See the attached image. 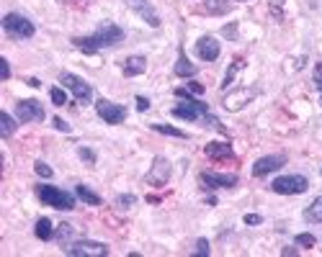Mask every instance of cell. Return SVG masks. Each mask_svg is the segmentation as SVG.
<instances>
[{
  "mask_svg": "<svg viewBox=\"0 0 322 257\" xmlns=\"http://www.w3.org/2000/svg\"><path fill=\"white\" fill-rule=\"evenodd\" d=\"M304 221L307 224H322V196H317L307 208H304Z\"/></svg>",
  "mask_w": 322,
  "mask_h": 257,
  "instance_id": "cell-18",
  "label": "cell"
},
{
  "mask_svg": "<svg viewBox=\"0 0 322 257\" xmlns=\"http://www.w3.org/2000/svg\"><path fill=\"white\" fill-rule=\"evenodd\" d=\"M168 180H170V162L165 157H155V165L147 172L145 183L147 185H155V188H163V185H168Z\"/></svg>",
  "mask_w": 322,
  "mask_h": 257,
  "instance_id": "cell-11",
  "label": "cell"
},
{
  "mask_svg": "<svg viewBox=\"0 0 322 257\" xmlns=\"http://www.w3.org/2000/svg\"><path fill=\"white\" fill-rule=\"evenodd\" d=\"M3 31L11 36V39H31V36L37 34L34 23L21 13H5L3 16Z\"/></svg>",
  "mask_w": 322,
  "mask_h": 257,
  "instance_id": "cell-3",
  "label": "cell"
},
{
  "mask_svg": "<svg viewBox=\"0 0 322 257\" xmlns=\"http://www.w3.org/2000/svg\"><path fill=\"white\" fill-rule=\"evenodd\" d=\"M186 88H189L193 95H204V90H207V88L201 85V82H186Z\"/></svg>",
  "mask_w": 322,
  "mask_h": 257,
  "instance_id": "cell-34",
  "label": "cell"
},
{
  "mask_svg": "<svg viewBox=\"0 0 322 257\" xmlns=\"http://www.w3.org/2000/svg\"><path fill=\"white\" fill-rule=\"evenodd\" d=\"M16 126H19V124L13 121V116L8 113V111H3V113H0V134H3L5 139H8V136H13Z\"/></svg>",
  "mask_w": 322,
  "mask_h": 257,
  "instance_id": "cell-23",
  "label": "cell"
},
{
  "mask_svg": "<svg viewBox=\"0 0 322 257\" xmlns=\"http://www.w3.org/2000/svg\"><path fill=\"white\" fill-rule=\"evenodd\" d=\"M34 234H37L41 242H47V239H52V237H55V226H52V221H49L47 216H41L39 221H37V229H34Z\"/></svg>",
  "mask_w": 322,
  "mask_h": 257,
  "instance_id": "cell-20",
  "label": "cell"
},
{
  "mask_svg": "<svg viewBox=\"0 0 322 257\" xmlns=\"http://www.w3.org/2000/svg\"><path fill=\"white\" fill-rule=\"evenodd\" d=\"M199 180L204 183V188H211V190H217V188H232V185H237V175H227V172H201Z\"/></svg>",
  "mask_w": 322,
  "mask_h": 257,
  "instance_id": "cell-13",
  "label": "cell"
},
{
  "mask_svg": "<svg viewBox=\"0 0 322 257\" xmlns=\"http://www.w3.org/2000/svg\"><path fill=\"white\" fill-rule=\"evenodd\" d=\"M95 113L101 116L106 124L116 126V124H124V118H127V108L119 106V103H111V100H106V98H101L95 103Z\"/></svg>",
  "mask_w": 322,
  "mask_h": 257,
  "instance_id": "cell-9",
  "label": "cell"
},
{
  "mask_svg": "<svg viewBox=\"0 0 322 257\" xmlns=\"http://www.w3.org/2000/svg\"><path fill=\"white\" fill-rule=\"evenodd\" d=\"M309 188V180L304 175H281L271 183L273 193H281V196H299Z\"/></svg>",
  "mask_w": 322,
  "mask_h": 257,
  "instance_id": "cell-5",
  "label": "cell"
},
{
  "mask_svg": "<svg viewBox=\"0 0 322 257\" xmlns=\"http://www.w3.org/2000/svg\"><path fill=\"white\" fill-rule=\"evenodd\" d=\"M204 152H207V157H211V160H229V157H235L232 144H227V142H211V144L204 147Z\"/></svg>",
  "mask_w": 322,
  "mask_h": 257,
  "instance_id": "cell-16",
  "label": "cell"
},
{
  "mask_svg": "<svg viewBox=\"0 0 322 257\" xmlns=\"http://www.w3.org/2000/svg\"><path fill=\"white\" fill-rule=\"evenodd\" d=\"M281 255H284V257H289V255H297V247H284V250H281Z\"/></svg>",
  "mask_w": 322,
  "mask_h": 257,
  "instance_id": "cell-40",
  "label": "cell"
},
{
  "mask_svg": "<svg viewBox=\"0 0 322 257\" xmlns=\"http://www.w3.org/2000/svg\"><path fill=\"white\" fill-rule=\"evenodd\" d=\"M145 70H147V59L139 57V54H134V57H129L127 62H124V75L127 77H137Z\"/></svg>",
  "mask_w": 322,
  "mask_h": 257,
  "instance_id": "cell-17",
  "label": "cell"
},
{
  "mask_svg": "<svg viewBox=\"0 0 322 257\" xmlns=\"http://www.w3.org/2000/svg\"><path fill=\"white\" fill-rule=\"evenodd\" d=\"M196 255H209V242H207V239H199V242H196Z\"/></svg>",
  "mask_w": 322,
  "mask_h": 257,
  "instance_id": "cell-35",
  "label": "cell"
},
{
  "mask_svg": "<svg viewBox=\"0 0 322 257\" xmlns=\"http://www.w3.org/2000/svg\"><path fill=\"white\" fill-rule=\"evenodd\" d=\"M73 232H75V226L65 221V224H59V226L55 229V239H57V242L62 244V242H67L70 237H73Z\"/></svg>",
  "mask_w": 322,
  "mask_h": 257,
  "instance_id": "cell-24",
  "label": "cell"
},
{
  "mask_svg": "<svg viewBox=\"0 0 322 257\" xmlns=\"http://www.w3.org/2000/svg\"><path fill=\"white\" fill-rule=\"evenodd\" d=\"M284 3L286 0H271V3H268L271 5V16L276 18V21H284Z\"/></svg>",
  "mask_w": 322,
  "mask_h": 257,
  "instance_id": "cell-30",
  "label": "cell"
},
{
  "mask_svg": "<svg viewBox=\"0 0 322 257\" xmlns=\"http://www.w3.org/2000/svg\"><path fill=\"white\" fill-rule=\"evenodd\" d=\"M37 196L41 198L44 206H52V208H59V211H73L75 208V196L62 188L55 185H39L37 188Z\"/></svg>",
  "mask_w": 322,
  "mask_h": 257,
  "instance_id": "cell-2",
  "label": "cell"
},
{
  "mask_svg": "<svg viewBox=\"0 0 322 257\" xmlns=\"http://www.w3.org/2000/svg\"><path fill=\"white\" fill-rule=\"evenodd\" d=\"M0 70H3V80L11 77V64H8V59H5V57H0Z\"/></svg>",
  "mask_w": 322,
  "mask_h": 257,
  "instance_id": "cell-36",
  "label": "cell"
},
{
  "mask_svg": "<svg viewBox=\"0 0 322 257\" xmlns=\"http://www.w3.org/2000/svg\"><path fill=\"white\" fill-rule=\"evenodd\" d=\"M55 128H59V131H67L70 134V124L62 121V118H55Z\"/></svg>",
  "mask_w": 322,
  "mask_h": 257,
  "instance_id": "cell-39",
  "label": "cell"
},
{
  "mask_svg": "<svg viewBox=\"0 0 322 257\" xmlns=\"http://www.w3.org/2000/svg\"><path fill=\"white\" fill-rule=\"evenodd\" d=\"M137 203V196H132V193H121L119 198H116V206H121V208H129Z\"/></svg>",
  "mask_w": 322,
  "mask_h": 257,
  "instance_id": "cell-32",
  "label": "cell"
},
{
  "mask_svg": "<svg viewBox=\"0 0 322 257\" xmlns=\"http://www.w3.org/2000/svg\"><path fill=\"white\" fill-rule=\"evenodd\" d=\"M34 170H37V175H39V178H44V180H49L52 175H55V170H52L47 162H41V160H39L37 165H34Z\"/></svg>",
  "mask_w": 322,
  "mask_h": 257,
  "instance_id": "cell-29",
  "label": "cell"
},
{
  "mask_svg": "<svg viewBox=\"0 0 322 257\" xmlns=\"http://www.w3.org/2000/svg\"><path fill=\"white\" fill-rule=\"evenodd\" d=\"M240 3H247V0H240Z\"/></svg>",
  "mask_w": 322,
  "mask_h": 257,
  "instance_id": "cell-42",
  "label": "cell"
},
{
  "mask_svg": "<svg viewBox=\"0 0 322 257\" xmlns=\"http://www.w3.org/2000/svg\"><path fill=\"white\" fill-rule=\"evenodd\" d=\"M127 5H129L139 18H145L147 26H152V29H157V26H160V13L155 11V8H152L150 0H127Z\"/></svg>",
  "mask_w": 322,
  "mask_h": 257,
  "instance_id": "cell-12",
  "label": "cell"
},
{
  "mask_svg": "<svg viewBox=\"0 0 322 257\" xmlns=\"http://www.w3.org/2000/svg\"><path fill=\"white\" fill-rule=\"evenodd\" d=\"M49 98H52V103H55V106H65L67 103V93L62 88H52L49 90Z\"/></svg>",
  "mask_w": 322,
  "mask_h": 257,
  "instance_id": "cell-27",
  "label": "cell"
},
{
  "mask_svg": "<svg viewBox=\"0 0 322 257\" xmlns=\"http://www.w3.org/2000/svg\"><path fill=\"white\" fill-rule=\"evenodd\" d=\"M284 162H286L284 154H268V157H261V160L253 165V175L255 178H263V175H268V172L284 167Z\"/></svg>",
  "mask_w": 322,
  "mask_h": 257,
  "instance_id": "cell-15",
  "label": "cell"
},
{
  "mask_svg": "<svg viewBox=\"0 0 322 257\" xmlns=\"http://www.w3.org/2000/svg\"><path fill=\"white\" fill-rule=\"evenodd\" d=\"M243 67V59H235L232 62V67L227 70V75H225V80H222V90H227L229 85H232V80H235V75H237V70Z\"/></svg>",
  "mask_w": 322,
  "mask_h": 257,
  "instance_id": "cell-26",
  "label": "cell"
},
{
  "mask_svg": "<svg viewBox=\"0 0 322 257\" xmlns=\"http://www.w3.org/2000/svg\"><path fill=\"white\" fill-rule=\"evenodd\" d=\"M243 221H245L247 226H255V224H263V216H261V214H245Z\"/></svg>",
  "mask_w": 322,
  "mask_h": 257,
  "instance_id": "cell-33",
  "label": "cell"
},
{
  "mask_svg": "<svg viewBox=\"0 0 322 257\" xmlns=\"http://www.w3.org/2000/svg\"><path fill=\"white\" fill-rule=\"evenodd\" d=\"M152 128L160 134H168V136H175V139H186V131H181V128L175 126H165V124H152Z\"/></svg>",
  "mask_w": 322,
  "mask_h": 257,
  "instance_id": "cell-25",
  "label": "cell"
},
{
  "mask_svg": "<svg viewBox=\"0 0 322 257\" xmlns=\"http://www.w3.org/2000/svg\"><path fill=\"white\" fill-rule=\"evenodd\" d=\"M29 85H31V88H39V85H41V82H39L37 77H29Z\"/></svg>",
  "mask_w": 322,
  "mask_h": 257,
  "instance_id": "cell-41",
  "label": "cell"
},
{
  "mask_svg": "<svg viewBox=\"0 0 322 257\" xmlns=\"http://www.w3.org/2000/svg\"><path fill=\"white\" fill-rule=\"evenodd\" d=\"M147 108H150V100H147L145 95H137V111H142V113H145Z\"/></svg>",
  "mask_w": 322,
  "mask_h": 257,
  "instance_id": "cell-37",
  "label": "cell"
},
{
  "mask_svg": "<svg viewBox=\"0 0 322 257\" xmlns=\"http://www.w3.org/2000/svg\"><path fill=\"white\" fill-rule=\"evenodd\" d=\"M294 244H299V247H315L317 244V239H315V234H297L294 237Z\"/></svg>",
  "mask_w": 322,
  "mask_h": 257,
  "instance_id": "cell-28",
  "label": "cell"
},
{
  "mask_svg": "<svg viewBox=\"0 0 322 257\" xmlns=\"http://www.w3.org/2000/svg\"><path fill=\"white\" fill-rule=\"evenodd\" d=\"M209 113V106L204 103V100L193 98V100H186V103H178L173 108V116L175 118H183V121H196V118L207 116Z\"/></svg>",
  "mask_w": 322,
  "mask_h": 257,
  "instance_id": "cell-8",
  "label": "cell"
},
{
  "mask_svg": "<svg viewBox=\"0 0 322 257\" xmlns=\"http://www.w3.org/2000/svg\"><path fill=\"white\" fill-rule=\"evenodd\" d=\"M65 252L70 257H106L109 255V247L103 242H91V239H83V242H75V244H67Z\"/></svg>",
  "mask_w": 322,
  "mask_h": 257,
  "instance_id": "cell-6",
  "label": "cell"
},
{
  "mask_svg": "<svg viewBox=\"0 0 322 257\" xmlns=\"http://www.w3.org/2000/svg\"><path fill=\"white\" fill-rule=\"evenodd\" d=\"M121 41H124V29L116 26V23H111V21H103L91 36H75L73 39L75 47L88 52V54H93L98 49H111V47H116V44H121Z\"/></svg>",
  "mask_w": 322,
  "mask_h": 257,
  "instance_id": "cell-1",
  "label": "cell"
},
{
  "mask_svg": "<svg viewBox=\"0 0 322 257\" xmlns=\"http://www.w3.org/2000/svg\"><path fill=\"white\" fill-rule=\"evenodd\" d=\"M315 82H317V88L322 90V62L315 64Z\"/></svg>",
  "mask_w": 322,
  "mask_h": 257,
  "instance_id": "cell-38",
  "label": "cell"
},
{
  "mask_svg": "<svg viewBox=\"0 0 322 257\" xmlns=\"http://www.w3.org/2000/svg\"><path fill=\"white\" fill-rule=\"evenodd\" d=\"M59 82H62V88H67L70 93L75 95V100H77L80 106H88V103L93 100V88L88 85V82H85L83 77L73 75V72H62Z\"/></svg>",
  "mask_w": 322,
  "mask_h": 257,
  "instance_id": "cell-4",
  "label": "cell"
},
{
  "mask_svg": "<svg viewBox=\"0 0 322 257\" xmlns=\"http://www.w3.org/2000/svg\"><path fill=\"white\" fill-rule=\"evenodd\" d=\"M16 116H19V121L31 124V121H44L47 111H44V106L39 103V100L26 98V100H19V103H16Z\"/></svg>",
  "mask_w": 322,
  "mask_h": 257,
  "instance_id": "cell-7",
  "label": "cell"
},
{
  "mask_svg": "<svg viewBox=\"0 0 322 257\" xmlns=\"http://www.w3.org/2000/svg\"><path fill=\"white\" fill-rule=\"evenodd\" d=\"M219 52H222V47L214 36H201V39L196 41V57L204 59V62H214L219 57Z\"/></svg>",
  "mask_w": 322,
  "mask_h": 257,
  "instance_id": "cell-14",
  "label": "cell"
},
{
  "mask_svg": "<svg viewBox=\"0 0 322 257\" xmlns=\"http://www.w3.org/2000/svg\"><path fill=\"white\" fill-rule=\"evenodd\" d=\"M75 193H77V198L83 201V203H88V206H101V196H98V193H93L88 185H77Z\"/></svg>",
  "mask_w": 322,
  "mask_h": 257,
  "instance_id": "cell-21",
  "label": "cell"
},
{
  "mask_svg": "<svg viewBox=\"0 0 322 257\" xmlns=\"http://www.w3.org/2000/svg\"><path fill=\"white\" fill-rule=\"evenodd\" d=\"M204 8H207L211 16H225L229 8H232V3H229V0H207Z\"/></svg>",
  "mask_w": 322,
  "mask_h": 257,
  "instance_id": "cell-22",
  "label": "cell"
},
{
  "mask_svg": "<svg viewBox=\"0 0 322 257\" xmlns=\"http://www.w3.org/2000/svg\"><path fill=\"white\" fill-rule=\"evenodd\" d=\"M173 72H175L178 77H193V75H196V64H191L189 57H186V54L181 52V54H178V62H175Z\"/></svg>",
  "mask_w": 322,
  "mask_h": 257,
  "instance_id": "cell-19",
  "label": "cell"
},
{
  "mask_svg": "<svg viewBox=\"0 0 322 257\" xmlns=\"http://www.w3.org/2000/svg\"><path fill=\"white\" fill-rule=\"evenodd\" d=\"M77 157L83 160V162H88V165H95L98 154H95L93 149H88V147H80V149H77Z\"/></svg>",
  "mask_w": 322,
  "mask_h": 257,
  "instance_id": "cell-31",
  "label": "cell"
},
{
  "mask_svg": "<svg viewBox=\"0 0 322 257\" xmlns=\"http://www.w3.org/2000/svg\"><path fill=\"white\" fill-rule=\"evenodd\" d=\"M253 98H255V90L253 88H240V90H232V93H227L225 100H222V106H225V111L235 113V111H243V108Z\"/></svg>",
  "mask_w": 322,
  "mask_h": 257,
  "instance_id": "cell-10",
  "label": "cell"
}]
</instances>
